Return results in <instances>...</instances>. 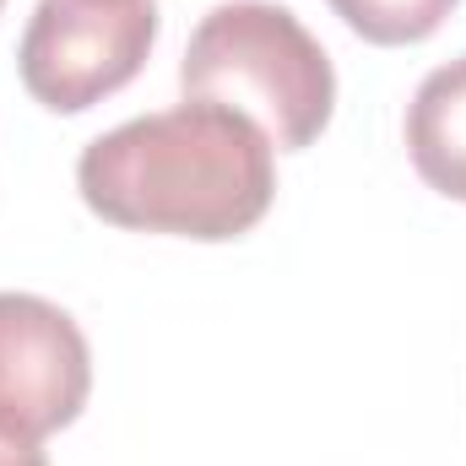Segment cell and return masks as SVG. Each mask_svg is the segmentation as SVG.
<instances>
[{
    "label": "cell",
    "mask_w": 466,
    "mask_h": 466,
    "mask_svg": "<svg viewBox=\"0 0 466 466\" xmlns=\"http://www.w3.org/2000/svg\"><path fill=\"white\" fill-rule=\"evenodd\" d=\"M271 136L249 115L212 98H185L98 136L76 163V190L115 228L218 244L249 233L271 212Z\"/></svg>",
    "instance_id": "obj_1"
},
{
    "label": "cell",
    "mask_w": 466,
    "mask_h": 466,
    "mask_svg": "<svg viewBox=\"0 0 466 466\" xmlns=\"http://www.w3.org/2000/svg\"><path fill=\"white\" fill-rule=\"evenodd\" d=\"M185 98L249 115L277 152L309 147L337 109V71L320 38L271 0H223L190 33L179 66Z\"/></svg>",
    "instance_id": "obj_2"
},
{
    "label": "cell",
    "mask_w": 466,
    "mask_h": 466,
    "mask_svg": "<svg viewBox=\"0 0 466 466\" xmlns=\"http://www.w3.org/2000/svg\"><path fill=\"white\" fill-rule=\"evenodd\" d=\"M152 38V0H38L22 33L16 71L44 109L82 115L147 66Z\"/></svg>",
    "instance_id": "obj_3"
},
{
    "label": "cell",
    "mask_w": 466,
    "mask_h": 466,
    "mask_svg": "<svg viewBox=\"0 0 466 466\" xmlns=\"http://www.w3.org/2000/svg\"><path fill=\"white\" fill-rule=\"evenodd\" d=\"M87 390L93 352L82 326L38 293H0V440L44 445L82 418Z\"/></svg>",
    "instance_id": "obj_4"
},
{
    "label": "cell",
    "mask_w": 466,
    "mask_h": 466,
    "mask_svg": "<svg viewBox=\"0 0 466 466\" xmlns=\"http://www.w3.org/2000/svg\"><path fill=\"white\" fill-rule=\"evenodd\" d=\"M407 152L429 190L466 201V55L418 82L407 104Z\"/></svg>",
    "instance_id": "obj_5"
},
{
    "label": "cell",
    "mask_w": 466,
    "mask_h": 466,
    "mask_svg": "<svg viewBox=\"0 0 466 466\" xmlns=\"http://www.w3.org/2000/svg\"><path fill=\"white\" fill-rule=\"evenodd\" d=\"M326 5L348 22L358 38L385 44V49H401V44L434 38L461 0H326Z\"/></svg>",
    "instance_id": "obj_6"
},
{
    "label": "cell",
    "mask_w": 466,
    "mask_h": 466,
    "mask_svg": "<svg viewBox=\"0 0 466 466\" xmlns=\"http://www.w3.org/2000/svg\"><path fill=\"white\" fill-rule=\"evenodd\" d=\"M0 466H49V456L38 445H22V440H0Z\"/></svg>",
    "instance_id": "obj_7"
},
{
    "label": "cell",
    "mask_w": 466,
    "mask_h": 466,
    "mask_svg": "<svg viewBox=\"0 0 466 466\" xmlns=\"http://www.w3.org/2000/svg\"><path fill=\"white\" fill-rule=\"evenodd\" d=\"M0 5H5V0H0Z\"/></svg>",
    "instance_id": "obj_8"
}]
</instances>
